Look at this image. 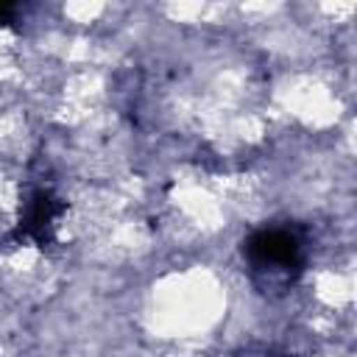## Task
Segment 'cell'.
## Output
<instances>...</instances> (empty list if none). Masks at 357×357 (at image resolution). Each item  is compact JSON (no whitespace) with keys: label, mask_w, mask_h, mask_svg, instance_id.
<instances>
[{"label":"cell","mask_w":357,"mask_h":357,"mask_svg":"<svg viewBox=\"0 0 357 357\" xmlns=\"http://www.w3.org/2000/svg\"><path fill=\"white\" fill-rule=\"evenodd\" d=\"M248 257L259 271L282 273L298 262V240L282 229L259 231L248 240Z\"/></svg>","instance_id":"cell-1"}]
</instances>
